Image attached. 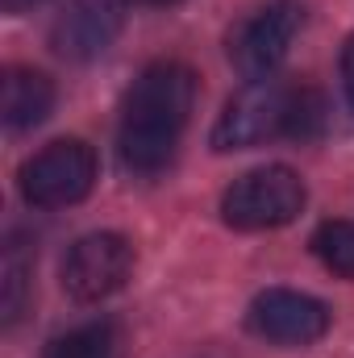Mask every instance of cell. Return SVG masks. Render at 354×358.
Wrapping results in <instances>:
<instances>
[{
    "instance_id": "cell-1",
    "label": "cell",
    "mask_w": 354,
    "mask_h": 358,
    "mask_svg": "<svg viewBox=\"0 0 354 358\" xmlns=\"http://www.w3.org/2000/svg\"><path fill=\"white\" fill-rule=\"evenodd\" d=\"M196 104V76L183 63H150L121 108V129H117V150L121 163L138 176H155L171 163L179 146V134L192 117Z\"/></svg>"
},
{
    "instance_id": "cell-9",
    "label": "cell",
    "mask_w": 354,
    "mask_h": 358,
    "mask_svg": "<svg viewBox=\"0 0 354 358\" xmlns=\"http://www.w3.org/2000/svg\"><path fill=\"white\" fill-rule=\"evenodd\" d=\"M55 108V80L34 67H8L0 80V121L4 129L21 134L50 117Z\"/></svg>"
},
{
    "instance_id": "cell-8",
    "label": "cell",
    "mask_w": 354,
    "mask_h": 358,
    "mask_svg": "<svg viewBox=\"0 0 354 358\" xmlns=\"http://www.w3.org/2000/svg\"><path fill=\"white\" fill-rule=\"evenodd\" d=\"M117 34H121L117 0H71L67 13H59V21L50 29V46L71 63H88L113 46Z\"/></svg>"
},
{
    "instance_id": "cell-10",
    "label": "cell",
    "mask_w": 354,
    "mask_h": 358,
    "mask_svg": "<svg viewBox=\"0 0 354 358\" xmlns=\"http://www.w3.org/2000/svg\"><path fill=\"white\" fill-rule=\"evenodd\" d=\"M29 279H34V250H29V242H21L13 234L8 246H4V259H0V313H4V325H13L25 313Z\"/></svg>"
},
{
    "instance_id": "cell-12",
    "label": "cell",
    "mask_w": 354,
    "mask_h": 358,
    "mask_svg": "<svg viewBox=\"0 0 354 358\" xmlns=\"http://www.w3.org/2000/svg\"><path fill=\"white\" fill-rule=\"evenodd\" d=\"M313 255L342 279H354V221H321L313 234Z\"/></svg>"
},
{
    "instance_id": "cell-2",
    "label": "cell",
    "mask_w": 354,
    "mask_h": 358,
    "mask_svg": "<svg viewBox=\"0 0 354 358\" xmlns=\"http://www.w3.org/2000/svg\"><path fill=\"white\" fill-rule=\"evenodd\" d=\"M304 208V179L292 167H259L234 179L221 196V217L229 229H279L296 221Z\"/></svg>"
},
{
    "instance_id": "cell-6",
    "label": "cell",
    "mask_w": 354,
    "mask_h": 358,
    "mask_svg": "<svg viewBox=\"0 0 354 358\" xmlns=\"http://www.w3.org/2000/svg\"><path fill=\"white\" fill-rule=\"evenodd\" d=\"M288 100L292 88L279 80H255L238 96H229L225 113L213 125V146L217 150H246L263 146L267 138H279L288 125Z\"/></svg>"
},
{
    "instance_id": "cell-7",
    "label": "cell",
    "mask_w": 354,
    "mask_h": 358,
    "mask_svg": "<svg viewBox=\"0 0 354 358\" xmlns=\"http://www.w3.org/2000/svg\"><path fill=\"white\" fill-rule=\"evenodd\" d=\"M250 329L275 342V346H313L330 334V308L309 296V292H292V287H267L250 304Z\"/></svg>"
},
{
    "instance_id": "cell-3",
    "label": "cell",
    "mask_w": 354,
    "mask_h": 358,
    "mask_svg": "<svg viewBox=\"0 0 354 358\" xmlns=\"http://www.w3.org/2000/svg\"><path fill=\"white\" fill-rule=\"evenodd\" d=\"M92 183H96V150L80 138H59L21 167V196L34 208L80 204L92 192Z\"/></svg>"
},
{
    "instance_id": "cell-16",
    "label": "cell",
    "mask_w": 354,
    "mask_h": 358,
    "mask_svg": "<svg viewBox=\"0 0 354 358\" xmlns=\"http://www.w3.org/2000/svg\"><path fill=\"white\" fill-rule=\"evenodd\" d=\"M129 4H142V8H159V4H176V0H129Z\"/></svg>"
},
{
    "instance_id": "cell-13",
    "label": "cell",
    "mask_w": 354,
    "mask_h": 358,
    "mask_svg": "<svg viewBox=\"0 0 354 358\" xmlns=\"http://www.w3.org/2000/svg\"><path fill=\"white\" fill-rule=\"evenodd\" d=\"M325 121H330V104L317 88H292V100H288V125L283 134L296 138V142H313L325 134Z\"/></svg>"
},
{
    "instance_id": "cell-14",
    "label": "cell",
    "mask_w": 354,
    "mask_h": 358,
    "mask_svg": "<svg viewBox=\"0 0 354 358\" xmlns=\"http://www.w3.org/2000/svg\"><path fill=\"white\" fill-rule=\"evenodd\" d=\"M342 88H346V100L354 104V38L342 50Z\"/></svg>"
},
{
    "instance_id": "cell-11",
    "label": "cell",
    "mask_w": 354,
    "mask_h": 358,
    "mask_svg": "<svg viewBox=\"0 0 354 358\" xmlns=\"http://www.w3.org/2000/svg\"><path fill=\"white\" fill-rule=\"evenodd\" d=\"M121 346H125V338L113 321H88V325L55 338L46 358H121Z\"/></svg>"
},
{
    "instance_id": "cell-5",
    "label": "cell",
    "mask_w": 354,
    "mask_h": 358,
    "mask_svg": "<svg viewBox=\"0 0 354 358\" xmlns=\"http://www.w3.org/2000/svg\"><path fill=\"white\" fill-rule=\"evenodd\" d=\"M134 242L121 234H84L63 259V292L80 304H100L134 275Z\"/></svg>"
},
{
    "instance_id": "cell-4",
    "label": "cell",
    "mask_w": 354,
    "mask_h": 358,
    "mask_svg": "<svg viewBox=\"0 0 354 358\" xmlns=\"http://www.w3.org/2000/svg\"><path fill=\"white\" fill-rule=\"evenodd\" d=\"M304 25V4L296 0H271L267 8L250 13L234 34H229V63L246 84L271 80V71L288 59L296 34Z\"/></svg>"
},
{
    "instance_id": "cell-15",
    "label": "cell",
    "mask_w": 354,
    "mask_h": 358,
    "mask_svg": "<svg viewBox=\"0 0 354 358\" xmlns=\"http://www.w3.org/2000/svg\"><path fill=\"white\" fill-rule=\"evenodd\" d=\"M34 4H42V0H0V8H4V13H13V17H17V13H25V8H34Z\"/></svg>"
}]
</instances>
